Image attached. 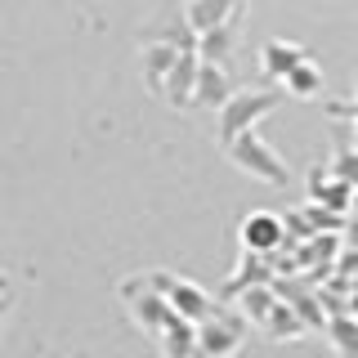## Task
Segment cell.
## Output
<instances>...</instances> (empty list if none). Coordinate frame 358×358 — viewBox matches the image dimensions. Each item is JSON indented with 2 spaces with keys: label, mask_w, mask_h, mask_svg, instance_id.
<instances>
[{
  "label": "cell",
  "mask_w": 358,
  "mask_h": 358,
  "mask_svg": "<svg viewBox=\"0 0 358 358\" xmlns=\"http://www.w3.org/2000/svg\"><path fill=\"white\" fill-rule=\"evenodd\" d=\"M287 99V85H268V90H233L229 103L215 112V139L229 143L242 130H255L268 112H278Z\"/></svg>",
  "instance_id": "cell-1"
},
{
  "label": "cell",
  "mask_w": 358,
  "mask_h": 358,
  "mask_svg": "<svg viewBox=\"0 0 358 358\" xmlns=\"http://www.w3.org/2000/svg\"><path fill=\"white\" fill-rule=\"evenodd\" d=\"M224 152H229V162L238 166L242 175L260 179V184H268V188H287V184H291L287 162L278 157L273 143H264L260 126H255V130H242L238 139H229V143H224Z\"/></svg>",
  "instance_id": "cell-2"
},
{
  "label": "cell",
  "mask_w": 358,
  "mask_h": 358,
  "mask_svg": "<svg viewBox=\"0 0 358 358\" xmlns=\"http://www.w3.org/2000/svg\"><path fill=\"white\" fill-rule=\"evenodd\" d=\"M246 327H251V318L238 305H215V313L206 322H197L201 358H233L246 341Z\"/></svg>",
  "instance_id": "cell-3"
},
{
  "label": "cell",
  "mask_w": 358,
  "mask_h": 358,
  "mask_svg": "<svg viewBox=\"0 0 358 358\" xmlns=\"http://www.w3.org/2000/svg\"><path fill=\"white\" fill-rule=\"evenodd\" d=\"M143 41H166V45H175V50H184V54H197V27L188 22V9H179V5H162L152 14L148 22V31H143Z\"/></svg>",
  "instance_id": "cell-4"
},
{
  "label": "cell",
  "mask_w": 358,
  "mask_h": 358,
  "mask_svg": "<svg viewBox=\"0 0 358 358\" xmlns=\"http://www.w3.org/2000/svg\"><path fill=\"white\" fill-rule=\"evenodd\" d=\"M238 238H242V251L273 255V251H282V246H287V220L282 215H268V210H255V215L242 220Z\"/></svg>",
  "instance_id": "cell-5"
},
{
  "label": "cell",
  "mask_w": 358,
  "mask_h": 358,
  "mask_svg": "<svg viewBox=\"0 0 358 358\" xmlns=\"http://www.w3.org/2000/svg\"><path fill=\"white\" fill-rule=\"evenodd\" d=\"M197 72H201V54H179V63L171 67L166 90H162L166 103H171V108H193V99H197Z\"/></svg>",
  "instance_id": "cell-6"
},
{
  "label": "cell",
  "mask_w": 358,
  "mask_h": 358,
  "mask_svg": "<svg viewBox=\"0 0 358 358\" xmlns=\"http://www.w3.org/2000/svg\"><path fill=\"white\" fill-rule=\"evenodd\" d=\"M179 54H184V50H175V45H166V41H143L139 72H143V85H148L152 94L166 90V76H171V67L179 63Z\"/></svg>",
  "instance_id": "cell-7"
},
{
  "label": "cell",
  "mask_w": 358,
  "mask_h": 358,
  "mask_svg": "<svg viewBox=\"0 0 358 358\" xmlns=\"http://www.w3.org/2000/svg\"><path fill=\"white\" fill-rule=\"evenodd\" d=\"M126 309H130V322L139 331H148V336H162L175 322V305L166 296H134Z\"/></svg>",
  "instance_id": "cell-8"
},
{
  "label": "cell",
  "mask_w": 358,
  "mask_h": 358,
  "mask_svg": "<svg viewBox=\"0 0 358 358\" xmlns=\"http://www.w3.org/2000/svg\"><path fill=\"white\" fill-rule=\"evenodd\" d=\"M305 59H309V54L300 50L296 41H264V50H260V67H264V76H268V81H278V85H282Z\"/></svg>",
  "instance_id": "cell-9"
},
{
  "label": "cell",
  "mask_w": 358,
  "mask_h": 358,
  "mask_svg": "<svg viewBox=\"0 0 358 358\" xmlns=\"http://www.w3.org/2000/svg\"><path fill=\"white\" fill-rule=\"evenodd\" d=\"M350 197H354V188L345 184L331 166H318V171L309 175V201H318V206H327V210H350Z\"/></svg>",
  "instance_id": "cell-10"
},
{
  "label": "cell",
  "mask_w": 358,
  "mask_h": 358,
  "mask_svg": "<svg viewBox=\"0 0 358 358\" xmlns=\"http://www.w3.org/2000/svg\"><path fill=\"white\" fill-rule=\"evenodd\" d=\"M229 94H233V85H229V72H224V63H206V59H201L193 108H210V112H220L224 103H229Z\"/></svg>",
  "instance_id": "cell-11"
},
{
  "label": "cell",
  "mask_w": 358,
  "mask_h": 358,
  "mask_svg": "<svg viewBox=\"0 0 358 358\" xmlns=\"http://www.w3.org/2000/svg\"><path fill=\"white\" fill-rule=\"evenodd\" d=\"M157 345H162V358H201V336H197V322L179 318L157 336Z\"/></svg>",
  "instance_id": "cell-12"
},
{
  "label": "cell",
  "mask_w": 358,
  "mask_h": 358,
  "mask_svg": "<svg viewBox=\"0 0 358 358\" xmlns=\"http://www.w3.org/2000/svg\"><path fill=\"white\" fill-rule=\"evenodd\" d=\"M260 331L268 336V341H300V336H309L313 327H309V318H305L296 305H291V300H278Z\"/></svg>",
  "instance_id": "cell-13"
},
{
  "label": "cell",
  "mask_w": 358,
  "mask_h": 358,
  "mask_svg": "<svg viewBox=\"0 0 358 358\" xmlns=\"http://www.w3.org/2000/svg\"><path fill=\"white\" fill-rule=\"evenodd\" d=\"M166 300H171L175 313H179V318H188V322H206L210 313H215V300H210L197 282H188V278H179Z\"/></svg>",
  "instance_id": "cell-14"
},
{
  "label": "cell",
  "mask_w": 358,
  "mask_h": 358,
  "mask_svg": "<svg viewBox=\"0 0 358 358\" xmlns=\"http://www.w3.org/2000/svg\"><path fill=\"white\" fill-rule=\"evenodd\" d=\"M188 22L197 27V36L201 31H210V27H220V22H229L233 14H242L246 9V0H188Z\"/></svg>",
  "instance_id": "cell-15"
},
{
  "label": "cell",
  "mask_w": 358,
  "mask_h": 358,
  "mask_svg": "<svg viewBox=\"0 0 358 358\" xmlns=\"http://www.w3.org/2000/svg\"><path fill=\"white\" fill-rule=\"evenodd\" d=\"M238 31H242V14H233L229 22H220V27H210V31H201V45H197V54L206 63H224L233 54V45H238Z\"/></svg>",
  "instance_id": "cell-16"
},
{
  "label": "cell",
  "mask_w": 358,
  "mask_h": 358,
  "mask_svg": "<svg viewBox=\"0 0 358 358\" xmlns=\"http://www.w3.org/2000/svg\"><path fill=\"white\" fill-rule=\"evenodd\" d=\"M175 282H179V278H175V273H166V268H148V273H130L126 282L117 287V296L126 300V305H130L134 296H171V287H175Z\"/></svg>",
  "instance_id": "cell-17"
},
{
  "label": "cell",
  "mask_w": 358,
  "mask_h": 358,
  "mask_svg": "<svg viewBox=\"0 0 358 358\" xmlns=\"http://www.w3.org/2000/svg\"><path fill=\"white\" fill-rule=\"evenodd\" d=\"M278 282H255V287H246V291H238V309L251 318V327H264V318L273 313V305H278Z\"/></svg>",
  "instance_id": "cell-18"
},
{
  "label": "cell",
  "mask_w": 358,
  "mask_h": 358,
  "mask_svg": "<svg viewBox=\"0 0 358 358\" xmlns=\"http://www.w3.org/2000/svg\"><path fill=\"white\" fill-rule=\"evenodd\" d=\"M327 336L341 358H358V313H331L327 318Z\"/></svg>",
  "instance_id": "cell-19"
},
{
  "label": "cell",
  "mask_w": 358,
  "mask_h": 358,
  "mask_svg": "<svg viewBox=\"0 0 358 358\" xmlns=\"http://www.w3.org/2000/svg\"><path fill=\"white\" fill-rule=\"evenodd\" d=\"M255 282H273V268L264 264V255H255V251H242V264H238V273L229 278V296H238V291L255 287Z\"/></svg>",
  "instance_id": "cell-20"
},
{
  "label": "cell",
  "mask_w": 358,
  "mask_h": 358,
  "mask_svg": "<svg viewBox=\"0 0 358 358\" xmlns=\"http://www.w3.org/2000/svg\"><path fill=\"white\" fill-rule=\"evenodd\" d=\"M282 85H287V94H291V99H318V94H322V67L305 59Z\"/></svg>",
  "instance_id": "cell-21"
},
{
  "label": "cell",
  "mask_w": 358,
  "mask_h": 358,
  "mask_svg": "<svg viewBox=\"0 0 358 358\" xmlns=\"http://www.w3.org/2000/svg\"><path fill=\"white\" fill-rule=\"evenodd\" d=\"M331 171L341 175L350 188H358V148H341V157L331 162Z\"/></svg>",
  "instance_id": "cell-22"
},
{
  "label": "cell",
  "mask_w": 358,
  "mask_h": 358,
  "mask_svg": "<svg viewBox=\"0 0 358 358\" xmlns=\"http://www.w3.org/2000/svg\"><path fill=\"white\" fill-rule=\"evenodd\" d=\"M345 117H350V126H354V148H358V99L345 108Z\"/></svg>",
  "instance_id": "cell-23"
},
{
  "label": "cell",
  "mask_w": 358,
  "mask_h": 358,
  "mask_svg": "<svg viewBox=\"0 0 358 358\" xmlns=\"http://www.w3.org/2000/svg\"><path fill=\"white\" fill-rule=\"evenodd\" d=\"M5 309H9V291H0V322H5Z\"/></svg>",
  "instance_id": "cell-24"
},
{
  "label": "cell",
  "mask_w": 358,
  "mask_h": 358,
  "mask_svg": "<svg viewBox=\"0 0 358 358\" xmlns=\"http://www.w3.org/2000/svg\"><path fill=\"white\" fill-rule=\"evenodd\" d=\"M350 242L358 246V220H350Z\"/></svg>",
  "instance_id": "cell-25"
},
{
  "label": "cell",
  "mask_w": 358,
  "mask_h": 358,
  "mask_svg": "<svg viewBox=\"0 0 358 358\" xmlns=\"http://www.w3.org/2000/svg\"><path fill=\"white\" fill-rule=\"evenodd\" d=\"M0 291H9V282H5V273H0Z\"/></svg>",
  "instance_id": "cell-26"
}]
</instances>
